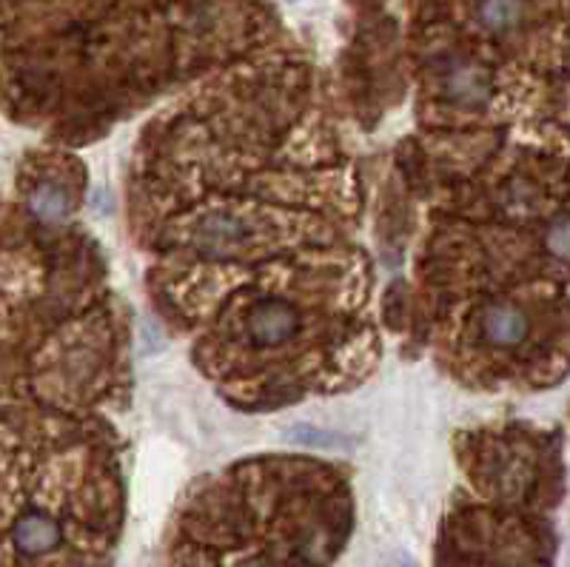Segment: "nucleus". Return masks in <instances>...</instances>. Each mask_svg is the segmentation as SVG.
<instances>
[{
    "label": "nucleus",
    "instance_id": "nucleus-1",
    "mask_svg": "<svg viewBox=\"0 0 570 567\" xmlns=\"http://www.w3.org/2000/svg\"><path fill=\"white\" fill-rule=\"evenodd\" d=\"M80 516H71V502H35L9 525V545L23 561H43L71 550V539H83Z\"/></svg>",
    "mask_w": 570,
    "mask_h": 567
},
{
    "label": "nucleus",
    "instance_id": "nucleus-2",
    "mask_svg": "<svg viewBox=\"0 0 570 567\" xmlns=\"http://www.w3.org/2000/svg\"><path fill=\"white\" fill-rule=\"evenodd\" d=\"M243 334L254 349H283L299 334V311L288 300L259 297L243 316Z\"/></svg>",
    "mask_w": 570,
    "mask_h": 567
},
{
    "label": "nucleus",
    "instance_id": "nucleus-3",
    "mask_svg": "<svg viewBox=\"0 0 570 567\" xmlns=\"http://www.w3.org/2000/svg\"><path fill=\"white\" fill-rule=\"evenodd\" d=\"M528 314L517 303H493L480 316V331L493 349H517L528 336Z\"/></svg>",
    "mask_w": 570,
    "mask_h": 567
},
{
    "label": "nucleus",
    "instance_id": "nucleus-4",
    "mask_svg": "<svg viewBox=\"0 0 570 567\" xmlns=\"http://www.w3.org/2000/svg\"><path fill=\"white\" fill-rule=\"evenodd\" d=\"M29 212L40 219V223H63L71 214V197L60 183H40L29 194Z\"/></svg>",
    "mask_w": 570,
    "mask_h": 567
},
{
    "label": "nucleus",
    "instance_id": "nucleus-5",
    "mask_svg": "<svg viewBox=\"0 0 570 567\" xmlns=\"http://www.w3.org/2000/svg\"><path fill=\"white\" fill-rule=\"evenodd\" d=\"M525 3L522 0H480V23L491 32H508L522 20Z\"/></svg>",
    "mask_w": 570,
    "mask_h": 567
},
{
    "label": "nucleus",
    "instance_id": "nucleus-6",
    "mask_svg": "<svg viewBox=\"0 0 570 567\" xmlns=\"http://www.w3.org/2000/svg\"><path fill=\"white\" fill-rule=\"evenodd\" d=\"M380 567H416V565L411 559H405V556H394V559H385Z\"/></svg>",
    "mask_w": 570,
    "mask_h": 567
}]
</instances>
